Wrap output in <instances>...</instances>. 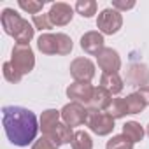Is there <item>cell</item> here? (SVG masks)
<instances>
[{
    "label": "cell",
    "instance_id": "obj_28",
    "mask_svg": "<svg viewBox=\"0 0 149 149\" xmlns=\"http://www.w3.org/2000/svg\"><path fill=\"white\" fill-rule=\"evenodd\" d=\"M58 147L60 146L54 140H51L49 137H46V135H42L40 139H37L33 142V146H32V149H58Z\"/></svg>",
    "mask_w": 149,
    "mask_h": 149
},
{
    "label": "cell",
    "instance_id": "obj_27",
    "mask_svg": "<svg viewBox=\"0 0 149 149\" xmlns=\"http://www.w3.org/2000/svg\"><path fill=\"white\" fill-rule=\"evenodd\" d=\"M32 21H33V26H35L37 30H40V32L53 28V23H51V19H49L47 14H35V16L32 18Z\"/></svg>",
    "mask_w": 149,
    "mask_h": 149
},
{
    "label": "cell",
    "instance_id": "obj_24",
    "mask_svg": "<svg viewBox=\"0 0 149 149\" xmlns=\"http://www.w3.org/2000/svg\"><path fill=\"white\" fill-rule=\"evenodd\" d=\"M56 40H58V54L65 56V54H70L72 53L74 42H72V39L67 33H56Z\"/></svg>",
    "mask_w": 149,
    "mask_h": 149
},
{
    "label": "cell",
    "instance_id": "obj_20",
    "mask_svg": "<svg viewBox=\"0 0 149 149\" xmlns=\"http://www.w3.org/2000/svg\"><path fill=\"white\" fill-rule=\"evenodd\" d=\"M107 112L114 118V119H121L125 116H128V107H126V102L125 98H112Z\"/></svg>",
    "mask_w": 149,
    "mask_h": 149
},
{
    "label": "cell",
    "instance_id": "obj_5",
    "mask_svg": "<svg viewBox=\"0 0 149 149\" xmlns=\"http://www.w3.org/2000/svg\"><path fill=\"white\" fill-rule=\"evenodd\" d=\"M114 118L109 114V112H104V111H90L88 112V128L97 133L98 137H105L109 133H112L114 130Z\"/></svg>",
    "mask_w": 149,
    "mask_h": 149
},
{
    "label": "cell",
    "instance_id": "obj_16",
    "mask_svg": "<svg viewBox=\"0 0 149 149\" xmlns=\"http://www.w3.org/2000/svg\"><path fill=\"white\" fill-rule=\"evenodd\" d=\"M60 118H61V111H56V109L44 111L42 116H40V130H42V135H49V132L60 123Z\"/></svg>",
    "mask_w": 149,
    "mask_h": 149
},
{
    "label": "cell",
    "instance_id": "obj_11",
    "mask_svg": "<svg viewBox=\"0 0 149 149\" xmlns=\"http://www.w3.org/2000/svg\"><path fill=\"white\" fill-rule=\"evenodd\" d=\"M47 16H49V19H51L53 26H65V25H68V23L72 21V18H74V9H72L68 4H65V2H56V4L51 6Z\"/></svg>",
    "mask_w": 149,
    "mask_h": 149
},
{
    "label": "cell",
    "instance_id": "obj_18",
    "mask_svg": "<svg viewBox=\"0 0 149 149\" xmlns=\"http://www.w3.org/2000/svg\"><path fill=\"white\" fill-rule=\"evenodd\" d=\"M123 135L135 144V142H140L144 139V128L137 121H126L123 125Z\"/></svg>",
    "mask_w": 149,
    "mask_h": 149
},
{
    "label": "cell",
    "instance_id": "obj_13",
    "mask_svg": "<svg viewBox=\"0 0 149 149\" xmlns=\"http://www.w3.org/2000/svg\"><path fill=\"white\" fill-rule=\"evenodd\" d=\"M112 95L105 90V88H102V86H97L95 88V91H93V97H91V102H90V111H107L109 109V105H111V102H112V98H111Z\"/></svg>",
    "mask_w": 149,
    "mask_h": 149
},
{
    "label": "cell",
    "instance_id": "obj_30",
    "mask_svg": "<svg viewBox=\"0 0 149 149\" xmlns=\"http://www.w3.org/2000/svg\"><path fill=\"white\" fill-rule=\"evenodd\" d=\"M137 93H139V95H140V98L146 102V105H149V86H144V88H140Z\"/></svg>",
    "mask_w": 149,
    "mask_h": 149
},
{
    "label": "cell",
    "instance_id": "obj_9",
    "mask_svg": "<svg viewBox=\"0 0 149 149\" xmlns=\"http://www.w3.org/2000/svg\"><path fill=\"white\" fill-rule=\"evenodd\" d=\"M93 91H95V86H91L90 83H72L67 88V97L72 102H77V104H83L84 107H88L91 102Z\"/></svg>",
    "mask_w": 149,
    "mask_h": 149
},
{
    "label": "cell",
    "instance_id": "obj_14",
    "mask_svg": "<svg viewBox=\"0 0 149 149\" xmlns=\"http://www.w3.org/2000/svg\"><path fill=\"white\" fill-rule=\"evenodd\" d=\"M74 133H76V132H72V128H70L68 125L58 123V125L49 132V135H46V137H49L51 140H54L58 146H63V144H72Z\"/></svg>",
    "mask_w": 149,
    "mask_h": 149
},
{
    "label": "cell",
    "instance_id": "obj_6",
    "mask_svg": "<svg viewBox=\"0 0 149 149\" xmlns=\"http://www.w3.org/2000/svg\"><path fill=\"white\" fill-rule=\"evenodd\" d=\"M88 109L83 105V104H77V102H70L67 104L63 109H61V119L65 125H68L70 128L74 126H81L88 121Z\"/></svg>",
    "mask_w": 149,
    "mask_h": 149
},
{
    "label": "cell",
    "instance_id": "obj_21",
    "mask_svg": "<svg viewBox=\"0 0 149 149\" xmlns=\"http://www.w3.org/2000/svg\"><path fill=\"white\" fill-rule=\"evenodd\" d=\"M74 9L83 18H91V16L97 14V2L95 0H77Z\"/></svg>",
    "mask_w": 149,
    "mask_h": 149
},
{
    "label": "cell",
    "instance_id": "obj_4",
    "mask_svg": "<svg viewBox=\"0 0 149 149\" xmlns=\"http://www.w3.org/2000/svg\"><path fill=\"white\" fill-rule=\"evenodd\" d=\"M97 26H98V30H100L102 35H114L123 26V16H121L119 11L112 9V7H107V9H104L98 14Z\"/></svg>",
    "mask_w": 149,
    "mask_h": 149
},
{
    "label": "cell",
    "instance_id": "obj_25",
    "mask_svg": "<svg viewBox=\"0 0 149 149\" xmlns=\"http://www.w3.org/2000/svg\"><path fill=\"white\" fill-rule=\"evenodd\" d=\"M2 74H4V77H6V81H9V83H13V84H18L19 81H21V74L16 70V67L11 63V61H6L4 63V67H2Z\"/></svg>",
    "mask_w": 149,
    "mask_h": 149
},
{
    "label": "cell",
    "instance_id": "obj_23",
    "mask_svg": "<svg viewBox=\"0 0 149 149\" xmlns=\"http://www.w3.org/2000/svg\"><path fill=\"white\" fill-rule=\"evenodd\" d=\"M105 149H133V142L121 133V135H114L111 140H107Z\"/></svg>",
    "mask_w": 149,
    "mask_h": 149
},
{
    "label": "cell",
    "instance_id": "obj_19",
    "mask_svg": "<svg viewBox=\"0 0 149 149\" xmlns=\"http://www.w3.org/2000/svg\"><path fill=\"white\" fill-rule=\"evenodd\" d=\"M72 149H93V140L88 132H76L72 139Z\"/></svg>",
    "mask_w": 149,
    "mask_h": 149
},
{
    "label": "cell",
    "instance_id": "obj_22",
    "mask_svg": "<svg viewBox=\"0 0 149 149\" xmlns=\"http://www.w3.org/2000/svg\"><path fill=\"white\" fill-rule=\"evenodd\" d=\"M126 107H128V114H140L146 107V102L140 98L139 93H130L128 97H125Z\"/></svg>",
    "mask_w": 149,
    "mask_h": 149
},
{
    "label": "cell",
    "instance_id": "obj_15",
    "mask_svg": "<svg viewBox=\"0 0 149 149\" xmlns=\"http://www.w3.org/2000/svg\"><path fill=\"white\" fill-rule=\"evenodd\" d=\"M100 86L105 88L111 95H119L125 88L123 84V79L119 77V74H102V77H100Z\"/></svg>",
    "mask_w": 149,
    "mask_h": 149
},
{
    "label": "cell",
    "instance_id": "obj_31",
    "mask_svg": "<svg viewBox=\"0 0 149 149\" xmlns=\"http://www.w3.org/2000/svg\"><path fill=\"white\" fill-rule=\"evenodd\" d=\"M146 132H147V135H149V125H147V130H146Z\"/></svg>",
    "mask_w": 149,
    "mask_h": 149
},
{
    "label": "cell",
    "instance_id": "obj_3",
    "mask_svg": "<svg viewBox=\"0 0 149 149\" xmlns=\"http://www.w3.org/2000/svg\"><path fill=\"white\" fill-rule=\"evenodd\" d=\"M11 63L16 67V70L25 76V74H30L35 67V56H33V51L30 46H21V44H16L13 47V53H11Z\"/></svg>",
    "mask_w": 149,
    "mask_h": 149
},
{
    "label": "cell",
    "instance_id": "obj_12",
    "mask_svg": "<svg viewBox=\"0 0 149 149\" xmlns=\"http://www.w3.org/2000/svg\"><path fill=\"white\" fill-rule=\"evenodd\" d=\"M104 35L100 32H86L83 37H81V49L86 53V54H91V56H97L105 46H104Z\"/></svg>",
    "mask_w": 149,
    "mask_h": 149
},
{
    "label": "cell",
    "instance_id": "obj_1",
    "mask_svg": "<svg viewBox=\"0 0 149 149\" xmlns=\"http://www.w3.org/2000/svg\"><path fill=\"white\" fill-rule=\"evenodd\" d=\"M2 125L9 142L18 147L32 144L40 128L37 116L30 109L19 105H6L2 109Z\"/></svg>",
    "mask_w": 149,
    "mask_h": 149
},
{
    "label": "cell",
    "instance_id": "obj_8",
    "mask_svg": "<svg viewBox=\"0 0 149 149\" xmlns=\"http://www.w3.org/2000/svg\"><path fill=\"white\" fill-rule=\"evenodd\" d=\"M125 81L133 88L149 86V68L144 63H130L125 74Z\"/></svg>",
    "mask_w": 149,
    "mask_h": 149
},
{
    "label": "cell",
    "instance_id": "obj_7",
    "mask_svg": "<svg viewBox=\"0 0 149 149\" xmlns=\"http://www.w3.org/2000/svg\"><path fill=\"white\" fill-rule=\"evenodd\" d=\"M70 76L76 83H91L95 77V63L90 58H76L70 63Z\"/></svg>",
    "mask_w": 149,
    "mask_h": 149
},
{
    "label": "cell",
    "instance_id": "obj_17",
    "mask_svg": "<svg viewBox=\"0 0 149 149\" xmlns=\"http://www.w3.org/2000/svg\"><path fill=\"white\" fill-rule=\"evenodd\" d=\"M37 47L44 54H58V40L56 33H42L37 39Z\"/></svg>",
    "mask_w": 149,
    "mask_h": 149
},
{
    "label": "cell",
    "instance_id": "obj_10",
    "mask_svg": "<svg viewBox=\"0 0 149 149\" xmlns=\"http://www.w3.org/2000/svg\"><path fill=\"white\" fill-rule=\"evenodd\" d=\"M97 61H98V67L105 74H118V70L121 68L119 53L116 49H112V47H104L97 54Z\"/></svg>",
    "mask_w": 149,
    "mask_h": 149
},
{
    "label": "cell",
    "instance_id": "obj_26",
    "mask_svg": "<svg viewBox=\"0 0 149 149\" xmlns=\"http://www.w3.org/2000/svg\"><path fill=\"white\" fill-rule=\"evenodd\" d=\"M44 4L46 2H35V0H19L18 2V7L19 9H23V11H26L28 14H39L40 11H42V7H44Z\"/></svg>",
    "mask_w": 149,
    "mask_h": 149
},
{
    "label": "cell",
    "instance_id": "obj_29",
    "mask_svg": "<svg viewBox=\"0 0 149 149\" xmlns=\"http://www.w3.org/2000/svg\"><path fill=\"white\" fill-rule=\"evenodd\" d=\"M135 7V2H121V0H114L112 2V9H116V11H130V9H133Z\"/></svg>",
    "mask_w": 149,
    "mask_h": 149
},
{
    "label": "cell",
    "instance_id": "obj_2",
    "mask_svg": "<svg viewBox=\"0 0 149 149\" xmlns=\"http://www.w3.org/2000/svg\"><path fill=\"white\" fill-rule=\"evenodd\" d=\"M0 21H2V28L7 35H11L16 44H21V46H30V40L33 39V33H35V28L26 21L23 19L14 9H4L2 14H0Z\"/></svg>",
    "mask_w": 149,
    "mask_h": 149
}]
</instances>
